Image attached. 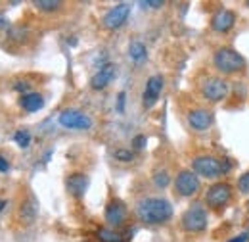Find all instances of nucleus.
I'll return each mask as SVG.
<instances>
[{
  "instance_id": "obj_27",
  "label": "nucleus",
  "mask_w": 249,
  "mask_h": 242,
  "mask_svg": "<svg viewBox=\"0 0 249 242\" xmlns=\"http://www.w3.org/2000/svg\"><path fill=\"white\" fill-rule=\"evenodd\" d=\"M29 89H31V83H27V81H19V83H16V91L25 92V94H27Z\"/></svg>"
},
{
  "instance_id": "obj_24",
  "label": "nucleus",
  "mask_w": 249,
  "mask_h": 242,
  "mask_svg": "<svg viewBox=\"0 0 249 242\" xmlns=\"http://www.w3.org/2000/svg\"><path fill=\"white\" fill-rule=\"evenodd\" d=\"M144 146H146V137H144V135L134 137V141H132V148H134V150H142Z\"/></svg>"
},
{
  "instance_id": "obj_12",
  "label": "nucleus",
  "mask_w": 249,
  "mask_h": 242,
  "mask_svg": "<svg viewBox=\"0 0 249 242\" xmlns=\"http://www.w3.org/2000/svg\"><path fill=\"white\" fill-rule=\"evenodd\" d=\"M236 25V14L230 10H218L211 20V29L217 33H226Z\"/></svg>"
},
{
  "instance_id": "obj_17",
  "label": "nucleus",
  "mask_w": 249,
  "mask_h": 242,
  "mask_svg": "<svg viewBox=\"0 0 249 242\" xmlns=\"http://www.w3.org/2000/svg\"><path fill=\"white\" fill-rule=\"evenodd\" d=\"M96 237L100 242H126V239H128V235L111 231V229H98Z\"/></svg>"
},
{
  "instance_id": "obj_21",
  "label": "nucleus",
  "mask_w": 249,
  "mask_h": 242,
  "mask_svg": "<svg viewBox=\"0 0 249 242\" xmlns=\"http://www.w3.org/2000/svg\"><path fill=\"white\" fill-rule=\"evenodd\" d=\"M14 141H16V144H18L19 148H27L29 142H31V135H29L27 131H18V133L14 135Z\"/></svg>"
},
{
  "instance_id": "obj_2",
  "label": "nucleus",
  "mask_w": 249,
  "mask_h": 242,
  "mask_svg": "<svg viewBox=\"0 0 249 242\" xmlns=\"http://www.w3.org/2000/svg\"><path fill=\"white\" fill-rule=\"evenodd\" d=\"M213 61H215V67H217L218 71H222L226 75L238 73L246 65L244 56H240V52H236L232 48H218L217 52H215V56H213Z\"/></svg>"
},
{
  "instance_id": "obj_14",
  "label": "nucleus",
  "mask_w": 249,
  "mask_h": 242,
  "mask_svg": "<svg viewBox=\"0 0 249 242\" xmlns=\"http://www.w3.org/2000/svg\"><path fill=\"white\" fill-rule=\"evenodd\" d=\"M188 123L196 131H205V129H209L213 125V114L207 112V110H201V108L199 110H192L188 114Z\"/></svg>"
},
{
  "instance_id": "obj_15",
  "label": "nucleus",
  "mask_w": 249,
  "mask_h": 242,
  "mask_svg": "<svg viewBox=\"0 0 249 242\" xmlns=\"http://www.w3.org/2000/svg\"><path fill=\"white\" fill-rule=\"evenodd\" d=\"M126 217V208L121 200H111L106 206V221L109 225H121Z\"/></svg>"
},
{
  "instance_id": "obj_8",
  "label": "nucleus",
  "mask_w": 249,
  "mask_h": 242,
  "mask_svg": "<svg viewBox=\"0 0 249 242\" xmlns=\"http://www.w3.org/2000/svg\"><path fill=\"white\" fill-rule=\"evenodd\" d=\"M175 188L180 196H194L199 190V179L194 171L182 169L177 177H175Z\"/></svg>"
},
{
  "instance_id": "obj_28",
  "label": "nucleus",
  "mask_w": 249,
  "mask_h": 242,
  "mask_svg": "<svg viewBox=\"0 0 249 242\" xmlns=\"http://www.w3.org/2000/svg\"><path fill=\"white\" fill-rule=\"evenodd\" d=\"M8 169H10V163H8V161H6V160L0 156V173H6Z\"/></svg>"
},
{
  "instance_id": "obj_33",
  "label": "nucleus",
  "mask_w": 249,
  "mask_h": 242,
  "mask_svg": "<svg viewBox=\"0 0 249 242\" xmlns=\"http://www.w3.org/2000/svg\"><path fill=\"white\" fill-rule=\"evenodd\" d=\"M246 6H248V8H249V2H246Z\"/></svg>"
},
{
  "instance_id": "obj_5",
  "label": "nucleus",
  "mask_w": 249,
  "mask_h": 242,
  "mask_svg": "<svg viewBox=\"0 0 249 242\" xmlns=\"http://www.w3.org/2000/svg\"><path fill=\"white\" fill-rule=\"evenodd\" d=\"M182 227L188 233H201L207 227V213L201 206H192L182 215Z\"/></svg>"
},
{
  "instance_id": "obj_9",
  "label": "nucleus",
  "mask_w": 249,
  "mask_h": 242,
  "mask_svg": "<svg viewBox=\"0 0 249 242\" xmlns=\"http://www.w3.org/2000/svg\"><path fill=\"white\" fill-rule=\"evenodd\" d=\"M128 14H130V6L128 4H117L113 6L106 16H104V27L106 29H119L123 27L124 21L128 20Z\"/></svg>"
},
{
  "instance_id": "obj_26",
  "label": "nucleus",
  "mask_w": 249,
  "mask_h": 242,
  "mask_svg": "<svg viewBox=\"0 0 249 242\" xmlns=\"http://www.w3.org/2000/svg\"><path fill=\"white\" fill-rule=\"evenodd\" d=\"M142 8H161L163 2L161 0H148V2H140Z\"/></svg>"
},
{
  "instance_id": "obj_13",
  "label": "nucleus",
  "mask_w": 249,
  "mask_h": 242,
  "mask_svg": "<svg viewBox=\"0 0 249 242\" xmlns=\"http://www.w3.org/2000/svg\"><path fill=\"white\" fill-rule=\"evenodd\" d=\"M65 188H67V192L73 198H83L85 192H87V188H89V177L83 175V173H73V175L67 177Z\"/></svg>"
},
{
  "instance_id": "obj_25",
  "label": "nucleus",
  "mask_w": 249,
  "mask_h": 242,
  "mask_svg": "<svg viewBox=\"0 0 249 242\" xmlns=\"http://www.w3.org/2000/svg\"><path fill=\"white\" fill-rule=\"evenodd\" d=\"M132 156H134V154H132L130 150H117L115 152V158H117V160H121V161H130V160H132Z\"/></svg>"
},
{
  "instance_id": "obj_29",
  "label": "nucleus",
  "mask_w": 249,
  "mask_h": 242,
  "mask_svg": "<svg viewBox=\"0 0 249 242\" xmlns=\"http://www.w3.org/2000/svg\"><path fill=\"white\" fill-rule=\"evenodd\" d=\"M117 110L123 112L124 110V92H119V104H117Z\"/></svg>"
},
{
  "instance_id": "obj_16",
  "label": "nucleus",
  "mask_w": 249,
  "mask_h": 242,
  "mask_svg": "<svg viewBox=\"0 0 249 242\" xmlns=\"http://www.w3.org/2000/svg\"><path fill=\"white\" fill-rule=\"evenodd\" d=\"M19 104H21V108L25 110V112H38L42 106H44V98L38 94V92H27V94H23L21 96V100H19Z\"/></svg>"
},
{
  "instance_id": "obj_1",
  "label": "nucleus",
  "mask_w": 249,
  "mask_h": 242,
  "mask_svg": "<svg viewBox=\"0 0 249 242\" xmlns=\"http://www.w3.org/2000/svg\"><path fill=\"white\" fill-rule=\"evenodd\" d=\"M136 215L148 225L165 223L173 217V206L163 198H144L136 204Z\"/></svg>"
},
{
  "instance_id": "obj_3",
  "label": "nucleus",
  "mask_w": 249,
  "mask_h": 242,
  "mask_svg": "<svg viewBox=\"0 0 249 242\" xmlns=\"http://www.w3.org/2000/svg\"><path fill=\"white\" fill-rule=\"evenodd\" d=\"M232 200V186L228 182H215L205 192V204L211 210H220Z\"/></svg>"
},
{
  "instance_id": "obj_4",
  "label": "nucleus",
  "mask_w": 249,
  "mask_h": 242,
  "mask_svg": "<svg viewBox=\"0 0 249 242\" xmlns=\"http://www.w3.org/2000/svg\"><path fill=\"white\" fill-rule=\"evenodd\" d=\"M192 167H194L196 175H201V177H207V179H215L218 175H222L220 160L213 158V156H197V158H194Z\"/></svg>"
},
{
  "instance_id": "obj_31",
  "label": "nucleus",
  "mask_w": 249,
  "mask_h": 242,
  "mask_svg": "<svg viewBox=\"0 0 249 242\" xmlns=\"http://www.w3.org/2000/svg\"><path fill=\"white\" fill-rule=\"evenodd\" d=\"M4 208H6V202H4V200H0V212H2Z\"/></svg>"
},
{
  "instance_id": "obj_18",
  "label": "nucleus",
  "mask_w": 249,
  "mask_h": 242,
  "mask_svg": "<svg viewBox=\"0 0 249 242\" xmlns=\"http://www.w3.org/2000/svg\"><path fill=\"white\" fill-rule=\"evenodd\" d=\"M128 56H130V60L132 61H144L146 60L148 50H146L144 42H140V40H132V42H130V46H128Z\"/></svg>"
},
{
  "instance_id": "obj_22",
  "label": "nucleus",
  "mask_w": 249,
  "mask_h": 242,
  "mask_svg": "<svg viewBox=\"0 0 249 242\" xmlns=\"http://www.w3.org/2000/svg\"><path fill=\"white\" fill-rule=\"evenodd\" d=\"M169 182H171V177H169L167 171H157L156 175H154V184L159 186V188H165Z\"/></svg>"
},
{
  "instance_id": "obj_10",
  "label": "nucleus",
  "mask_w": 249,
  "mask_h": 242,
  "mask_svg": "<svg viewBox=\"0 0 249 242\" xmlns=\"http://www.w3.org/2000/svg\"><path fill=\"white\" fill-rule=\"evenodd\" d=\"M163 91V77L161 75H154L148 79L146 83V89H144V96H142V102H144V108H152L157 102L159 94Z\"/></svg>"
},
{
  "instance_id": "obj_19",
  "label": "nucleus",
  "mask_w": 249,
  "mask_h": 242,
  "mask_svg": "<svg viewBox=\"0 0 249 242\" xmlns=\"http://www.w3.org/2000/svg\"><path fill=\"white\" fill-rule=\"evenodd\" d=\"M36 217V204L33 200H27L23 206H21V219L25 223H31L33 219Z\"/></svg>"
},
{
  "instance_id": "obj_6",
  "label": "nucleus",
  "mask_w": 249,
  "mask_h": 242,
  "mask_svg": "<svg viewBox=\"0 0 249 242\" xmlns=\"http://www.w3.org/2000/svg\"><path fill=\"white\" fill-rule=\"evenodd\" d=\"M58 121L60 125L65 127V129H79V131H87L92 127V121L87 114L79 112V110H63L62 114L58 116Z\"/></svg>"
},
{
  "instance_id": "obj_20",
  "label": "nucleus",
  "mask_w": 249,
  "mask_h": 242,
  "mask_svg": "<svg viewBox=\"0 0 249 242\" xmlns=\"http://www.w3.org/2000/svg\"><path fill=\"white\" fill-rule=\"evenodd\" d=\"M35 6L42 12H56L62 6V2H58V0H36Z\"/></svg>"
},
{
  "instance_id": "obj_30",
  "label": "nucleus",
  "mask_w": 249,
  "mask_h": 242,
  "mask_svg": "<svg viewBox=\"0 0 249 242\" xmlns=\"http://www.w3.org/2000/svg\"><path fill=\"white\" fill-rule=\"evenodd\" d=\"M248 235H246V233H244V235H240V237H234V239H232V241H228V242H248Z\"/></svg>"
},
{
  "instance_id": "obj_11",
  "label": "nucleus",
  "mask_w": 249,
  "mask_h": 242,
  "mask_svg": "<svg viewBox=\"0 0 249 242\" xmlns=\"http://www.w3.org/2000/svg\"><path fill=\"white\" fill-rule=\"evenodd\" d=\"M113 77H115V65L113 63H106L104 67H100L92 75L90 87H92L94 91H102V89H106L111 83Z\"/></svg>"
},
{
  "instance_id": "obj_7",
  "label": "nucleus",
  "mask_w": 249,
  "mask_h": 242,
  "mask_svg": "<svg viewBox=\"0 0 249 242\" xmlns=\"http://www.w3.org/2000/svg\"><path fill=\"white\" fill-rule=\"evenodd\" d=\"M201 94L209 102H220L228 94V83L224 79H220V77H209L201 85Z\"/></svg>"
},
{
  "instance_id": "obj_23",
  "label": "nucleus",
  "mask_w": 249,
  "mask_h": 242,
  "mask_svg": "<svg viewBox=\"0 0 249 242\" xmlns=\"http://www.w3.org/2000/svg\"><path fill=\"white\" fill-rule=\"evenodd\" d=\"M238 188L242 194H249V171H246L240 179H238Z\"/></svg>"
},
{
  "instance_id": "obj_32",
  "label": "nucleus",
  "mask_w": 249,
  "mask_h": 242,
  "mask_svg": "<svg viewBox=\"0 0 249 242\" xmlns=\"http://www.w3.org/2000/svg\"><path fill=\"white\" fill-rule=\"evenodd\" d=\"M2 25H4V20H2V18H0V27H2Z\"/></svg>"
}]
</instances>
